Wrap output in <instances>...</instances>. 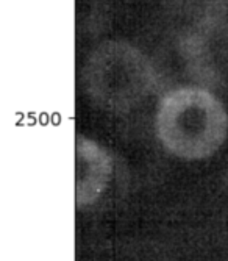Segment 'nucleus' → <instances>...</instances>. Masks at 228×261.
Segmentation results:
<instances>
[{
  "label": "nucleus",
  "mask_w": 228,
  "mask_h": 261,
  "mask_svg": "<svg viewBox=\"0 0 228 261\" xmlns=\"http://www.w3.org/2000/svg\"><path fill=\"white\" fill-rule=\"evenodd\" d=\"M183 55L197 80L210 85L228 82V25L205 23L188 36Z\"/></svg>",
  "instance_id": "nucleus-3"
},
{
  "label": "nucleus",
  "mask_w": 228,
  "mask_h": 261,
  "mask_svg": "<svg viewBox=\"0 0 228 261\" xmlns=\"http://www.w3.org/2000/svg\"><path fill=\"white\" fill-rule=\"evenodd\" d=\"M86 92L97 105L121 111L138 103L152 89L149 60L133 45L111 41L99 45L83 67Z\"/></svg>",
  "instance_id": "nucleus-2"
},
{
  "label": "nucleus",
  "mask_w": 228,
  "mask_h": 261,
  "mask_svg": "<svg viewBox=\"0 0 228 261\" xmlns=\"http://www.w3.org/2000/svg\"><path fill=\"white\" fill-rule=\"evenodd\" d=\"M226 132V111L207 89H174L159 102L156 133L163 146L177 156H210L222 146Z\"/></svg>",
  "instance_id": "nucleus-1"
},
{
  "label": "nucleus",
  "mask_w": 228,
  "mask_h": 261,
  "mask_svg": "<svg viewBox=\"0 0 228 261\" xmlns=\"http://www.w3.org/2000/svg\"><path fill=\"white\" fill-rule=\"evenodd\" d=\"M186 2L191 8H194L195 14H197V10H198V14L203 13L207 16L214 13V5H213L214 0H186Z\"/></svg>",
  "instance_id": "nucleus-5"
},
{
  "label": "nucleus",
  "mask_w": 228,
  "mask_h": 261,
  "mask_svg": "<svg viewBox=\"0 0 228 261\" xmlns=\"http://www.w3.org/2000/svg\"><path fill=\"white\" fill-rule=\"evenodd\" d=\"M111 161L96 142L77 139V203L94 202L109 178Z\"/></svg>",
  "instance_id": "nucleus-4"
}]
</instances>
